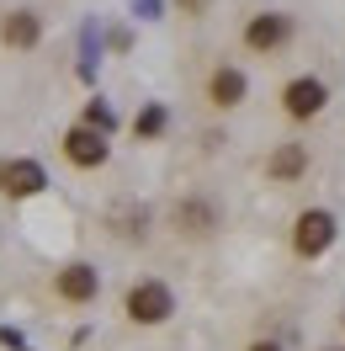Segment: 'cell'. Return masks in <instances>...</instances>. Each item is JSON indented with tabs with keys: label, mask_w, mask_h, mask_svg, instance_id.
Segmentation results:
<instances>
[{
	"label": "cell",
	"mask_w": 345,
	"mask_h": 351,
	"mask_svg": "<svg viewBox=\"0 0 345 351\" xmlns=\"http://www.w3.org/2000/svg\"><path fill=\"white\" fill-rule=\"evenodd\" d=\"M123 314H128V325L138 330H159L175 319V287L165 277H138V282L123 293Z\"/></svg>",
	"instance_id": "6da1fadb"
},
{
	"label": "cell",
	"mask_w": 345,
	"mask_h": 351,
	"mask_svg": "<svg viewBox=\"0 0 345 351\" xmlns=\"http://www.w3.org/2000/svg\"><path fill=\"white\" fill-rule=\"evenodd\" d=\"M170 229L181 234V240H213L218 229H223V202L213 197V192H181V197L170 202Z\"/></svg>",
	"instance_id": "7a4b0ae2"
},
{
	"label": "cell",
	"mask_w": 345,
	"mask_h": 351,
	"mask_svg": "<svg viewBox=\"0 0 345 351\" xmlns=\"http://www.w3.org/2000/svg\"><path fill=\"white\" fill-rule=\"evenodd\" d=\"M335 240H340V219L329 208H303L292 219V256L298 261H324L335 250Z\"/></svg>",
	"instance_id": "3957f363"
},
{
	"label": "cell",
	"mask_w": 345,
	"mask_h": 351,
	"mask_svg": "<svg viewBox=\"0 0 345 351\" xmlns=\"http://www.w3.org/2000/svg\"><path fill=\"white\" fill-rule=\"evenodd\" d=\"M298 38V22L287 16V11H250L244 16V27H239V43L250 48V53H281V48Z\"/></svg>",
	"instance_id": "277c9868"
},
{
	"label": "cell",
	"mask_w": 345,
	"mask_h": 351,
	"mask_svg": "<svg viewBox=\"0 0 345 351\" xmlns=\"http://www.w3.org/2000/svg\"><path fill=\"white\" fill-rule=\"evenodd\" d=\"M48 192V171L43 160H32V154H5L0 160V197L5 202H32Z\"/></svg>",
	"instance_id": "5b68a950"
},
{
	"label": "cell",
	"mask_w": 345,
	"mask_h": 351,
	"mask_svg": "<svg viewBox=\"0 0 345 351\" xmlns=\"http://www.w3.org/2000/svg\"><path fill=\"white\" fill-rule=\"evenodd\" d=\"M277 101L292 123H319L324 112H329V86H324L319 75H292V80L281 86Z\"/></svg>",
	"instance_id": "8992f818"
},
{
	"label": "cell",
	"mask_w": 345,
	"mask_h": 351,
	"mask_svg": "<svg viewBox=\"0 0 345 351\" xmlns=\"http://www.w3.org/2000/svg\"><path fill=\"white\" fill-rule=\"evenodd\" d=\"M64 160L75 165V171H101L112 160V138L107 133H96V128H86V123H75V128H64Z\"/></svg>",
	"instance_id": "52a82bcc"
},
{
	"label": "cell",
	"mask_w": 345,
	"mask_h": 351,
	"mask_svg": "<svg viewBox=\"0 0 345 351\" xmlns=\"http://www.w3.org/2000/svg\"><path fill=\"white\" fill-rule=\"evenodd\" d=\"M53 293H59L64 304L86 308V304L101 298V271H96L90 261H64L59 271H53Z\"/></svg>",
	"instance_id": "ba28073f"
},
{
	"label": "cell",
	"mask_w": 345,
	"mask_h": 351,
	"mask_svg": "<svg viewBox=\"0 0 345 351\" xmlns=\"http://www.w3.org/2000/svg\"><path fill=\"white\" fill-rule=\"evenodd\" d=\"M250 101V75L239 64H218L213 75H207V107L213 112H239Z\"/></svg>",
	"instance_id": "9c48e42d"
},
{
	"label": "cell",
	"mask_w": 345,
	"mask_h": 351,
	"mask_svg": "<svg viewBox=\"0 0 345 351\" xmlns=\"http://www.w3.org/2000/svg\"><path fill=\"white\" fill-rule=\"evenodd\" d=\"M308 165H314V154H308V144H303V138H281L277 149L266 154V176H271L277 186L303 181V176H308Z\"/></svg>",
	"instance_id": "30bf717a"
},
{
	"label": "cell",
	"mask_w": 345,
	"mask_h": 351,
	"mask_svg": "<svg viewBox=\"0 0 345 351\" xmlns=\"http://www.w3.org/2000/svg\"><path fill=\"white\" fill-rule=\"evenodd\" d=\"M0 43L16 48V53L38 48V43H43V16H38L32 5H16V11H5V16H0Z\"/></svg>",
	"instance_id": "8fae6325"
},
{
	"label": "cell",
	"mask_w": 345,
	"mask_h": 351,
	"mask_svg": "<svg viewBox=\"0 0 345 351\" xmlns=\"http://www.w3.org/2000/svg\"><path fill=\"white\" fill-rule=\"evenodd\" d=\"M149 208H144V202H123V208H117V213H112V234H117V240H144V234H149Z\"/></svg>",
	"instance_id": "7c38bea8"
},
{
	"label": "cell",
	"mask_w": 345,
	"mask_h": 351,
	"mask_svg": "<svg viewBox=\"0 0 345 351\" xmlns=\"http://www.w3.org/2000/svg\"><path fill=\"white\" fill-rule=\"evenodd\" d=\"M165 128H170L165 101H144V107H138V117H133V138H138V144H154V138H165Z\"/></svg>",
	"instance_id": "4fadbf2b"
},
{
	"label": "cell",
	"mask_w": 345,
	"mask_h": 351,
	"mask_svg": "<svg viewBox=\"0 0 345 351\" xmlns=\"http://www.w3.org/2000/svg\"><path fill=\"white\" fill-rule=\"evenodd\" d=\"M80 123L112 138V133H117V112H112V101H107V96H90L86 107H80Z\"/></svg>",
	"instance_id": "5bb4252c"
},
{
	"label": "cell",
	"mask_w": 345,
	"mask_h": 351,
	"mask_svg": "<svg viewBox=\"0 0 345 351\" xmlns=\"http://www.w3.org/2000/svg\"><path fill=\"white\" fill-rule=\"evenodd\" d=\"M207 5H213V0H175L181 16H207Z\"/></svg>",
	"instance_id": "9a60e30c"
},
{
	"label": "cell",
	"mask_w": 345,
	"mask_h": 351,
	"mask_svg": "<svg viewBox=\"0 0 345 351\" xmlns=\"http://www.w3.org/2000/svg\"><path fill=\"white\" fill-rule=\"evenodd\" d=\"M133 11H138L144 22H154V16H159V0H133Z\"/></svg>",
	"instance_id": "2e32d148"
},
{
	"label": "cell",
	"mask_w": 345,
	"mask_h": 351,
	"mask_svg": "<svg viewBox=\"0 0 345 351\" xmlns=\"http://www.w3.org/2000/svg\"><path fill=\"white\" fill-rule=\"evenodd\" d=\"M0 341H5V346H11V351H27V346H22V330H11V325L0 330Z\"/></svg>",
	"instance_id": "e0dca14e"
},
{
	"label": "cell",
	"mask_w": 345,
	"mask_h": 351,
	"mask_svg": "<svg viewBox=\"0 0 345 351\" xmlns=\"http://www.w3.org/2000/svg\"><path fill=\"white\" fill-rule=\"evenodd\" d=\"M244 351H287V346H281V341H250Z\"/></svg>",
	"instance_id": "ac0fdd59"
},
{
	"label": "cell",
	"mask_w": 345,
	"mask_h": 351,
	"mask_svg": "<svg viewBox=\"0 0 345 351\" xmlns=\"http://www.w3.org/2000/svg\"><path fill=\"white\" fill-rule=\"evenodd\" d=\"M319 351H345V346H319Z\"/></svg>",
	"instance_id": "d6986e66"
},
{
	"label": "cell",
	"mask_w": 345,
	"mask_h": 351,
	"mask_svg": "<svg viewBox=\"0 0 345 351\" xmlns=\"http://www.w3.org/2000/svg\"><path fill=\"white\" fill-rule=\"evenodd\" d=\"M340 330H345V308H340Z\"/></svg>",
	"instance_id": "ffe728a7"
}]
</instances>
